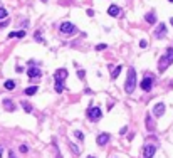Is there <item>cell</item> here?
I'll return each mask as SVG.
<instances>
[{"label": "cell", "instance_id": "obj_16", "mask_svg": "<svg viewBox=\"0 0 173 158\" xmlns=\"http://www.w3.org/2000/svg\"><path fill=\"white\" fill-rule=\"evenodd\" d=\"M144 19H146V22H148V24H155V22H156V17H155V14H153V12L146 14V17H144Z\"/></svg>", "mask_w": 173, "mask_h": 158}, {"label": "cell", "instance_id": "obj_33", "mask_svg": "<svg viewBox=\"0 0 173 158\" xmlns=\"http://www.w3.org/2000/svg\"><path fill=\"white\" fill-rule=\"evenodd\" d=\"M168 2H172V3H173V0H168Z\"/></svg>", "mask_w": 173, "mask_h": 158}, {"label": "cell", "instance_id": "obj_5", "mask_svg": "<svg viewBox=\"0 0 173 158\" xmlns=\"http://www.w3.org/2000/svg\"><path fill=\"white\" fill-rule=\"evenodd\" d=\"M140 86H141V89L143 91H151V88H153V78H150V76H146V78L140 82Z\"/></svg>", "mask_w": 173, "mask_h": 158}, {"label": "cell", "instance_id": "obj_7", "mask_svg": "<svg viewBox=\"0 0 173 158\" xmlns=\"http://www.w3.org/2000/svg\"><path fill=\"white\" fill-rule=\"evenodd\" d=\"M96 141H97V145H99V146H104L106 143L109 141V135H108V133H99V135H97V138H96Z\"/></svg>", "mask_w": 173, "mask_h": 158}, {"label": "cell", "instance_id": "obj_32", "mask_svg": "<svg viewBox=\"0 0 173 158\" xmlns=\"http://www.w3.org/2000/svg\"><path fill=\"white\" fill-rule=\"evenodd\" d=\"M170 24H172V25H173V17H172V19H170Z\"/></svg>", "mask_w": 173, "mask_h": 158}, {"label": "cell", "instance_id": "obj_28", "mask_svg": "<svg viewBox=\"0 0 173 158\" xmlns=\"http://www.w3.org/2000/svg\"><path fill=\"white\" fill-rule=\"evenodd\" d=\"M71 148H72V151H74L76 155H79V148H77V146H74V145H71Z\"/></svg>", "mask_w": 173, "mask_h": 158}, {"label": "cell", "instance_id": "obj_10", "mask_svg": "<svg viewBox=\"0 0 173 158\" xmlns=\"http://www.w3.org/2000/svg\"><path fill=\"white\" fill-rule=\"evenodd\" d=\"M27 74H29V78H30V79L40 78V76H42V71L37 69V67H29V69H27Z\"/></svg>", "mask_w": 173, "mask_h": 158}, {"label": "cell", "instance_id": "obj_4", "mask_svg": "<svg viewBox=\"0 0 173 158\" xmlns=\"http://www.w3.org/2000/svg\"><path fill=\"white\" fill-rule=\"evenodd\" d=\"M101 116H103V109H101V108L94 106V108H89V109H87V118H89V119L97 121Z\"/></svg>", "mask_w": 173, "mask_h": 158}, {"label": "cell", "instance_id": "obj_29", "mask_svg": "<svg viewBox=\"0 0 173 158\" xmlns=\"http://www.w3.org/2000/svg\"><path fill=\"white\" fill-rule=\"evenodd\" d=\"M77 74H79V78L82 79V78H84V74H86V72H84L82 69H79V72H77Z\"/></svg>", "mask_w": 173, "mask_h": 158}, {"label": "cell", "instance_id": "obj_17", "mask_svg": "<svg viewBox=\"0 0 173 158\" xmlns=\"http://www.w3.org/2000/svg\"><path fill=\"white\" fill-rule=\"evenodd\" d=\"M37 91H39V88H37V86H30V88H27V89H25V94H27V96H32V94H35Z\"/></svg>", "mask_w": 173, "mask_h": 158}, {"label": "cell", "instance_id": "obj_34", "mask_svg": "<svg viewBox=\"0 0 173 158\" xmlns=\"http://www.w3.org/2000/svg\"><path fill=\"white\" fill-rule=\"evenodd\" d=\"M87 158H94V157H87Z\"/></svg>", "mask_w": 173, "mask_h": 158}, {"label": "cell", "instance_id": "obj_9", "mask_svg": "<svg viewBox=\"0 0 173 158\" xmlns=\"http://www.w3.org/2000/svg\"><path fill=\"white\" fill-rule=\"evenodd\" d=\"M153 114H155V116H163V114H165V104H163V103H158V104H155Z\"/></svg>", "mask_w": 173, "mask_h": 158}, {"label": "cell", "instance_id": "obj_24", "mask_svg": "<svg viewBox=\"0 0 173 158\" xmlns=\"http://www.w3.org/2000/svg\"><path fill=\"white\" fill-rule=\"evenodd\" d=\"M140 47H141V49H146V47H148V40H140Z\"/></svg>", "mask_w": 173, "mask_h": 158}, {"label": "cell", "instance_id": "obj_14", "mask_svg": "<svg viewBox=\"0 0 173 158\" xmlns=\"http://www.w3.org/2000/svg\"><path fill=\"white\" fill-rule=\"evenodd\" d=\"M3 108L7 109V111H15V104L10 99H3Z\"/></svg>", "mask_w": 173, "mask_h": 158}, {"label": "cell", "instance_id": "obj_30", "mask_svg": "<svg viewBox=\"0 0 173 158\" xmlns=\"http://www.w3.org/2000/svg\"><path fill=\"white\" fill-rule=\"evenodd\" d=\"M9 158H17V157H15V153H14V151H9Z\"/></svg>", "mask_w": 173, "mask_h": 158}, {"label": "cell", "instance_id": "obj_18", "mask_svg": "<svg viewBox=\"0 0 173 158\" xmlns=\"http://www.w3.org/2000/svg\"><path fill=\"white\" fill-rule=\"evenodd\" d=\"M146 128L150 129V131H153L155 129V125H153V121H151V116H150V114L146 116Z\"/></svg>", "mask_w": 173, "mask_h": 158}, {"label": "cell", "instance_id": "obj_22", "mask_svg": "<svg viewBox=\"0 0 173 158\" xmlns=\"http://www.w3.org/2000/svg\"><path fill=\"white\" fill-rule=\"evenodd\" d=\"M74 136H76L79 141H82V140H84V135H82V131H76V133H74Z\"/></svg>", "mask_w": 173, "mask_h": 158}, {"label": "cell", "instance_id": "obj_25", "mask_svg": "<svg viewBox=\"0 0 173 158\" xmlns=\"http://www.w3.org/2000/svg\"><path fill=\"white\" fill-rule=\"evenodd\" d=\"M20 153H27L29 151V148H27V145H20Z\"/></svg>", "mask_w": 173, "mask_h": 158}, {"label": "cell", "instance_id": "obj_21", "mask_svg": "<svg viewBox=\"0 0 173 158\" xmlns=\"http://www.w3.org/2000/svg\"><path fill=\"white\" fill-rule=\"evenodd\" d=\"M14 37H19V39H24V37H25V30H19V32H14Z\"/></svg>", "mask_w": 173, "mask_h": 158}, {"label": "cell", "instance_id": "obj_31", "mask_svg": "<svg viewBox=\"0 0 173 158\" xmlns=\"http://www.w3.org/2000/svg\"><path fill=\"white\" fill-rule=\"evenodd\" d=\"M3 157V148H0V158Z\"/></svg>", "mask_w": 173, "mask_h": 158}, {"label": "cell", "instance_id": "obj_13", "mask_svg": "<svg viewBox=\"0 0 173 158\" xmlns=\"http://www.w3.org/2000/svg\"><path fill=\"white\" fill-rule=\"evenodd\" d=\"M108 14H109L111 17H118V15L121 14V10H119V7H118V5H111V7L108 9Z\"/></svg>", "mask_w": 173, "mask_h": 158}, {"label": "cell", "instance_id": "obj_2", "mask_svg": "<svg viewBox=\"0 0 173 158\" xmlns=\"http://www.w3.org/2000/svg\"><path fill=\"white\" fill-rule=\"evenodd\" d=\"M135 86H136V71L133 67L128 69V78H126V84H125V91L128 94H131L135 91Z\"/></svg>", "mask_w": 173, "mask_h": 158}, {"label": "cell", "instance_id": "obj_8", "mask_svg": "<svg viewBox=\"0 0 173 158\" xmlns=\"http://www.w3.org/2000/svg\"><path fill=\"white\" fill-rule=\"evenodd\" d=\"M165 34H166V25L165 24H160L158 29L155 30V37L156 39H161V37H165Z\"/></svg>", "mask_w": 173, "mask_h": 158}, {"label": "cell", "instance_id": "obj_12", "mask_svg": "<svg viewBox=\"0 0 173 158\" xmlns=\"http://www.w3.org/2000/svg\"><path fill=\"white\" fill-rule=\"evenodd\" d=\"M109 69H111V79H116L119 76V72H121V66H109Z\"/></svg>", "mask_w": 173, "mask_h": 158}, {"label": "cell", "instance_id": "obj_3", "mask_svg": "<svg viewBox=\"0 0 173 158\" xmlns=\"http://www.w3.org/2000/svg\"><path fill=\"white\" fill-rule=\"evenodd\" d=\"M59 30H61L62 34L71 35V34H76V32H77V27L74 25V24H71V22H62L61 27H59Z\"/></svg>", "mask_w": 173, "mask_h": 158}, {"label": "cell", "instance_id": "obj_6", "mask_svg": "<svg viewBox=\"0 0 173 158\" xmlns=\"http://www.w3.org/2000/svg\"><path fill=\"white\" fill-rule=\"evenodd\" d=\"M155 151H156V146H153V145H146L143 148V157L144 158H151L155 155Z\"/></svg>", "mask_w": 173, "mask_h": 158}, {"label": "cell", "instance_id": "obj_1", "mask_svg": "<svg viewBox=\"0 0 173 158\" xmlns=\"http://www.w3.org/2000/svg\"><path fill=\"white\" fill-rule=\"evenodd\" d=\"M170 64H173V47H168L166 52L161 56V59L158 62V71H160V72H165Z\"/></svg>", "mask_w": 173, "mask_h": 158}, {"label": "cell", "instance_id": "obj_23", "mask_svg": "<svg viewBox=\"0 0 173 158\" xmlns=\"http://www.w3.org/2000/svg\"><path fill=\"white\" fill-rule=\"evenodd\" d=\"M7 15H9V14H7V10L0 7V19H7Z\"/></svg>", "mask_w": 173, "mask_h": 158}, {"label": "cell", "instance_id": "obj_26", "mask_svg": "<svg viewBox=\"0 0 173 158\" xmlns=\"http://www.w3.org/2000/svg\"><path fill=\"white\" fill-rule=\"evenodd\" d=\"M106 49V44H97L96 46V50H104Z\"/></svg>", "mask_w": 173, "mask_h": 158}, {"label": "cell", "instance_id": "obj_11", "mask_svg": "<svg viewBox=\"0 0 173 158\" xmlns=\"http://www.w3.org/2000/svg\"><path fill=\"white\" fill-rule=\"evenodd\" d=\"M66 78H67V71L66 69H57L56 71V81H57V82H62Z\"/></svg>", "mask_w": 173, "mask_h": 158}, {"label": "cell", "instance_id": "obj_19", "mask_svg": "<svg viewBox=\"0 0 173 158\" xmlns=\"http://www.w3.org/2000/svg\"><path fill=\"white\" fill-rule=\"evenodd\" d=\"M22 108L25 109V113H32V106H30L29 103H25V101L22 103Z\"/></svg>", "mask_w": 173, "mask_h": 158}, {"label": "cell", "instance_id": "obj_15", "mask_svg": "<svg viewBox=\"0 0 173 158\" xmlns=\"http://www.w3.org/2000/svg\"><path fill=\"white\" fill-rule=\"evenodd\" d=\"M3 88H5V89H9V91H12V89H15V81H12V79H9V81H5Z\"/></svg>", "mask_w": 173, "mask_h": 158}, {"label": "cell", "instance_id": "obj_20", "mask_svg": "<svg viewBox=\"0 0 173 158\" xmlns=\"http://www.w3.org/2000/svg\"><path fill=\"white\" fill-rule=\"evenodd\" d=\"M62 91H64V84L56 81V93H62Z\"/></svg>", "mask_w": 173, "mask_h": 158}, {"label": "cell", "instance_id": "obj_27", "mask_svg": "<svg viewBox=\"0 0 173 158\" xmlns=\"http://www.w3.org/2000/svg\"><path fill=\"white\" fill-rule=\"evenodd\" d=\"M5 25H9V20H7V19L3 20V22H0V29H2V27H5Z\"/></svg>", "mask_w": 173, "mask_h": 158}]
</instances>
